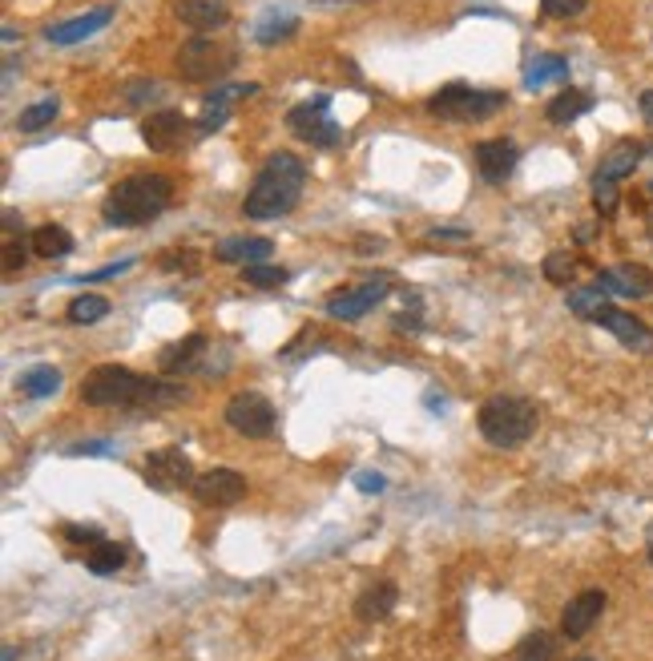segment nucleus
I'll use <instances>...</instances> for the list:
<instances>
[{
  "label": "nucleus",
  "mask_w": 653,
  "mask_h": 661,
  "mask_svg": "<svg viewBox=\"0 0 653 661\" xmlns=\"http://www.w3.org/2000/svg\"><path fill=\"white\" fill-rule=\"evenodd\" d=\"M81 399L89 408H166V404H178L185 399L182 383L170 380H150V376H138L129 367H98L81 380Z\"/></svg>",
  "instance_id": "obj_1"
},
{
  "label": "nucleus",
  "mask_w": 653,
  "mask_h": 661,
  "mask_svg": "<svg viewBox=\"0 0 653 661\" xmlns=\"http://www.w3.org/2000/svg\"><path fill=\"white\" fill-rule=\"evenodd\" d=\"M303 186H307V166H303V157L295 154H270L258 169L255 186H251V194L242 202V211L246 218H255V223H270V218H283L298 206V198H303Z\"/></svg>",
  "instance_id": "obj_2"
},
{
  "label": "nucleus",
  "mask_w": 653,
  "mask_h": 661,
  "mask_svg": "<svg viewBox=\"0 0 653 661\" xmlns=\"http://www.w3.org/2000/svg\"><path fill=\"white\" fill-rule=\"evenodd\" d=\"M174 202V182L162 178V174H138V178H126L117 182L110 194H105V223L110 226H145L154 223L157 214Z\"/></svg>",
  "instance_id": "obj_3"
},
{
  "label": "nucleus",
  "mask_w": 653,
  "mask_h": 661,
  "mask_svg": "<svg viewBox=\"0 0 653 661\" xmlns=\"http://www.w3.org/2000/svg\"><path fill=\"white\" fill-rule=\"evenodd\" d=\"M476 428L492 448H521L537 432V404L528 395H492L484 399Z\"/></svg>",
  "instance_id": "obj_4"
},
{
  "label": "nucleus",
  "mask_w": 653,
  "mask_h": 661,
  "mask_svg": "<svg viewBox=\"0 0 653 661\" xmlns=\"http://www.w3.org/2000/svg\"><path fill=\"white\" fill-rule=\"evenodd\" d=\"M174 65H178V77H185V81H222V77L234 73V65H239V49L199 33L194 41H185L182 49H178Z\"/></svg>",
  "instance_id": "obj_5"
},
{
  "label": "nucleus",
  "mask_w": 653,
  "mask_h": 661,
  "mask_svg": "<svg viewBox=\"0 0 653 661\" xmlns=\"http://www.w3.org/2000/svg\"><path fill=\"white\" fill-rule=\"evenodd\" d=\"M504 93L497 89H472V85H444L436 98L427 101V113H436L444 122H488L500 113Z\"/></svg>",
  "instance_id": "obj_6"
},
{
  "label": "nucleus",
  "mask_w": 653,
  "mask_h": 661,
  "mask_svg": "<svg viewBox=\"0 0 653 661\" xmlns=\"http://www.w3.org/2000/svg\"><path fill=\"white\" fill-rule=\"evenodd\" d=\"M286 126L291 134L303 141H311L319 150H331L343 141V129L340 122L331 117V98H311V101H298L295 110L286 113Z\"/></svg>",
  "instance_id": "obj_7"
},
{
  "label": "nucleus",
  "mask_w": 653,
  "mask_h": 661,
  "mask_svg": "<svg viewBox=\"0 0 653 661\" xmlns=\"http://www.w3.org/2000/svg\"><path fill=\"white\" fill-rule=\"evenodd\" d=\"M227 423L246 440H267L274 432V404L263 392H239L230 395Z\"/></svg>",
  "instance_id": "obj_8"
},
{
  "label": "nucleus",
  "mask_w": 653,
  "mask_h": 661,
  "mask_svg": "<svg viewBox=\"0 0 653 661\" xmlns=\"http://www.w3.org/2000/svg\"><path fill=\"white\" fill-rule=\"evenodd\" d=\"M194 129L199 126H190L182 110H154L142 122V141L145 150H154V154H182Z\"/></svg>",
  "instance_id": "obj_9"
},
{
  "label": "nucleus",
  "mask_w": 653,
  "mask_h": 661,
  "mask_svg": "<svg viewBox=\"0 0 653 661\" xmlns=\"http://www.w3.org/2000/svg\"><path fill=\"white\" fill-rule=\"evenodd\" d=\"M142 472L150 480V488H157V493H178L185 484H194V465H190V456L182 448L150 452Z\"/></svg>",
  "instance_id": "obj_10"
},
{
  "label": "nucleus",
  "mask_w": 653,
  "mask_h": 661,
  "mask_svg": "<svg viewBox=\"0 0 653 661\" xmlns=\"http://www.w3.org/2000/svg\"><path fill=\"white\" fill-rule=\"evenodd\" d=\"M190 493L199 496L202 505L230 508V505H239L242 496H246V476H242V472H234V468H210V472L194 476Z\"/></svg>",
  "instance_id": "obj_11"
},
{
  "label": "nucleus",
  "mask_w": 653,
  "mask_h": 661,
  "mask_svg": "<svg viewBox=\"0 0 653 661\" xmlns=\"http://www.w3.org/2000/svg\"><path fill=\"white\" fill-rule=\"evenodd\" d=\"M384 295H387V279L359 282V287L335 291V295L326 298V315H331V319H343V323H356V319H363Z\"/></svg>",
  "instance_id": "obj_12"
},
{
  "label": "nucleus",
  "mask_w": 653,
  "mask_h": 661,
  "mask_svg": "<svg viewBox=\"0 0 653 661\" xmlns=\"http://www.w3.org/2000/svg\"><path fill=\"white\" fill-rule=\"evenodd\" d=\"M597 287L617 298H645L653 295V270L638 267V263H617V267L597 275Z\"/></svg>",
  "instance_id": "obj_13"
},
{
  "label": "nucleus",
  "mask_w": 653,
  "mask_h": 661,
  "mask_svg": "<svg viewBox=\"0 0 653 661\" xmlns=\"http://www.w3.org/2000/svg\"><path fill=\"white\" fill-rule=\"evenodd\" d=\"M601 613H605V589L577 593V597H573V601L561 609V634L577 641V637H585L597 625V621H601Z\"/></svg>",
  "instance_id": "obj_14"
},
{
  "label": "nucleus",
  "mask_w": 653,
  "mask_h": 661,
  "mask_svg": "<svg viewBox=\"0 0 653 661\" xmlns=\"http://www.w3.org/2000/svg\"><path fill=\"white\" fill-rule=\"evenodd\" d=\"M516 162H521V150H516L509 138L481 141V145H476V169H481L484 182H492V186L509 182Z\"/></svg>",
  "instance_id": "obj_15"
},
{
  "label": "nucleus",
  "mask_w": 653,
  "mask_h": 661,
  "mask_svg": "<svg viewBox=\"0 0 653 661\" xmlns=\"http://www.w3.org/2000/svg\"><path fill=\"white\" fill-rule=\"evenodd\" d=\"M174 13H178L182 25L194 28V33H214V28H222L230 21L227 0H178Z\"/></svg>",
  "instance_id": "obj_16"
},
{
  "label": "nucleus",
  "mask_w": 653,
  "mask_h": 661,
  "mask_svg": "<svg viewBox=\"0 0 653 661\" xmlns=\"http://www.w3.org/2000/svg\"><path fill=\"white\" fill-rule=\"evenodd\" d=\"M110 21H114V9H110V4H101V9H93V13L73 16V21H65V25H53V28H49V41H53V45L89 41V37H93V33H101Z\"/></svg>",
  "instance_id": "obj_17"
},
{
  "label": "nucleus",
  "mask_w": 653,
  "mask_h": 661,
  "mask_svg": "<svg viewBox=\"0 0 653 661\" xmlns=\"http://www.w3.org/2000/svg\"><path fill=\"white\" fill-rule=\"evenodd\" d=\"M593 323L605 327L613 339H622L625 347H650V331H645V323H641L638 315H629V310L613 307V303L601 310V315H597Z\"/></svg>",
  "instance_id": "obj_18"
},
{
  "label": "nucleus",
  "mask_w": 653,
  "mask_h": 661,
  "mask_svg": "<svg viewBox=\"0 0 653 661\" xmlns=\"http://www.w3.org/2000/svg\"><path fill=\"white\" fill-rule=\"evenodd\" d=\"M396 601H399V589L392 585V581H375V585H368V589L359 593L356 601V618L359 621H387L392 613H396Z\"/></svg>",
  "instance_id": "obj_19"
},
{
  "label": "nucleus",
  "mask_w": 653,
  "mask_h": 661,
  "mask_svg": "<svg viewBox=\"0 0 653 661\" xmlns=\"http://www.w3.org/2000/svg\"><path fill=\"white\" fill-rule=\"evenodd\" d=\"M270 239H251V234H239V239H222L214 246V258L218 263H239V267H251V263H267L270 258Z\"/></svg>",
  "instance_id": "obj_20"
},
{
  "label": "nucleus",
  "mask_w": 653,
  "mask_h": 661,
  "mask_svg": "<svg viewBox=\"0 0 653 661\" xmlns=\"http://www.w3.org/2000/svg\"><path fill=\"white\" fill-rule=\"evenodd\" d=\"M206 347H210V339H206V335H185V339L170 343L166 352L157 355V364H162V371H166V376H178V371L199 367V359L206 355Z\"/></svg>",
  "instance_id": "obj_21"
},
{
  "label": "nucleus",
  "mask_w": 653,
  "mask_h": 661,
  "mask_svg": "<svg viewBox=\"0 0 653 661\" xmlns=\"http://www.w3.org/2000/svg\"><path fill=\"white\" fill-rule=\"evenodd\" d=\"M641 154H645V150H641L638 141H617L610 154L601 157L597 174H601V178H610V182H622V178H629V174L638 169Z\"/></svg>",
  "instance_id": "obj_22"
},
{
  "label": "nucleus",
  "mask_w": 653,
  "mask_h": 661,
  "mask_svg": "<svg viewBox=\"0 0 653 661\" xmlns=\"http://www.w3.org/2000/svg\"><path fill=\"white\" fill-rule=\"evenodd\" d=\"M568 77V61L561 53H537L525 65V89H545L553 81H565Z\"/></svg>",
  "instance_id": "obj_23"
},
{
  "label": "nucleus",
  "mask_w": 653,
  "mask_h": 661,
  "mask_svg": "<svg viewBox=\"0 0 653 661\" xmlns=\"http://www.w3.org/2000/svg\"><path fill=\"white\" fill-rule=\"evenodd\" d=\"M593 110V98L585 93V89H565V93H556L553 101H549V122L553 126H573L577 117H585V113Z\"/></svg>",
  "instance_id": "obj_24"
},
{
  "label": "nucleus",
  "mask_w": 653,
  "mask_h": 661,
  "mask_svg": "<svg viewBox=\"0 0 653 661\" xmlns=\"http://www.w3.org/2000/svg\"><path fill=\"white\" fill-rule=\"evenodd\" d=\"M61 387V371L49 364H37L29 371H21V380H16V392L29 395V399H49V395H57Z\"/></svg>",
  "instance_id": "obj_25"
},
{
  "label": "nucleus",
  "mask_w": 653,
  "mask_h": 661,
  "mask_svg": "<svg viewBox=\"0 0 653 661\" xmlns=\"http://www.w3.org/2000/svg\"><path fill=\"white\" fill-rule=\"evenodd\" d=\"M298 33V16L295 13H279V9H270L255 28V41L258 45H279V41H291Z\"/></svg>",
  "instance_id": "obj_26"
},
{
  "label": "nucleus",
  "mask_w": 653,
  "mask_h": 661,
  "mask_svg": "<svg viewBox=\"0 0 653 661\" xmlns=\"http://www.w3.org/2000/svg\"><path fill=\"white\" fill-rule=\"evenodd\" d=\"M126 564V549L114 545V541H101V545H89L86 549V569L89 573H98V577H110Z\"/></svg>",
  "instance_id": "obj_27"
},
{
  "label": "nucleus",
  "mask_w": 653,
  "mask_h": 661,
  "mask_svg": "<svg viewBox=\"0 0 653 661\" xmlns=\"http://www.w3.org/2000/svg\"><path fill=\"white\" fill-rule=\"evenodd\" d=\"M33 251L41 254V258H65L73 251V239L65 226H41V230H33Z\"/></svg>",
  "instance_id": "obj_28"
},
{
  "label": "nucleus",
  "mask_w": 653,
  "mask_h": 661,
  "mask_svg": "<svg viewBox=\"0 0 653 661\" xmlns=\"http://www.w3.org/2000/svg\"><path fill=\"white\" fill-rule=\"evenodd\" d=\"M61 113V101L57 98H41L33 101L29 110H21V117H16V129L21 134H37V129L53 126V117Z\"/></svg>",
  "instance_id": "obj_29"
},
{
  "label": "nucleus",
  "mask_w": 653,
  "mask_h": 661,
  "mask_svg": "<svg viewBox=\"0 0 653 661\" xmlns=\"http://www.w3.org/2000/svg\"><path fill=\"white\" fill-rule=\"evenodd\" d=\"M610 307V298H605V291L601 287H577V291H568V310L577 315V319H597L601 310Z\"/></svg>",
  "instance_id": "obj_30"
},
{
  "label": "nucleus",
  "mask_w": 653,
  "mask_h": 661,
  "mask_svg": "<svg viewBox=\"0 0 653 661\" xmlns=\"http://www.w3.org/2000/svg\"><path fill=\"white\" fill-rule=\"evenodd\" d=\"M577 254H568V251H553V254H545V263H540V270H545V279L553 282V287H568V282L577 279Z\"/></svg>",
  "instance_id": "obj_31"
},
{
  "label": "nucleus",
  "mask_w": 653,
  "mask_h": 661,
  "mask_svg": "<svg viewBox=\"0 0 653 661\" xmlns=\"http://www.w3.org/2000/svg\"><path fill=\"white\" fill-rule=\"evenodd\" d=\"M291 279V270L286 267H274V263H251V267H242V282H251V287H283Z\"/></svg>",
  "instance_id": "obj_32"
},
{
  "label": "nucleus",
  "mask_w": 653,
  "mask_h": 661,
  "mask_svg": "<svg viewBox=\"0 0 653 661\" xmlns=\"http://www.w3.org/2000/svg\"><path fill=\"white\" fill-rule=\"evenodd\" d=\"M110 315V303L101 295H81L69 303V323H101Z\"/></svg>",
  "instance_id": "obj_33"
},
{
  "label": "nucleus",
  "mask_w": 653,
  "mask_h": 661,
  "mask_svg": "<svg viewBox=\"0 0 653 661\" xmlns=\"http://www.w3.org/2000/svg\"><path fill=\"white\" fill-rule=\"evenodd\" d=\"M516 661H556V646L549 634H528L521 646H516Z\"/></svg>",
  "instance_id": "obj_34"
},
{
  "label": "nucleus",
  "mask_w": 653,
  "mask_h": 661,
  "mask_svg": "<svg viewBox=\"0 0 653 661\" xmlns=\"http://www.w3.org/2000/svg\"><path fill=\"white\" fill-rule=\"evenodd\" d=\"M617 202H622V194H617V182H610V178H601L597 174L593 178V206L601 218H610L613 211H617Z\"/></svg>",
  "instance_id": "obj_35"
},
{
  "label": "nucleus",
  "mask_w": 653,
  "mask_h": 661,
  "mask_svg": "<svg viewBox=\"0 0 653 661\" xmlns=\"http://www.w3.org/2000/svg\"><path fill=\"white\" fill-rule=\"evenodd\" d=\"M589 9V0H540V13L553 16V21H573Z\"/></svg>",
  "instance_id": "obj_36"
},
{
  "label": "nucleus",
  "mask_w": 653,
  "mask_h": 661,
  "mask_svg": "<svg viewBox=\"0 0 653 661\" xmlns=\"http://www.w3.org/2000/svg\"><path fill=\"white\" fill-rule=\"evenodd\" d=\"M230 117V105H222V101H202V117H199V134H210V129H222Z\"/></svg>",
  "instance_id": "obj_37"
},
{
  "label": "nucleus",
  "mask_w": 653,
  "mask_h": 661,
  "mask_svg": "<svg viewBox=\"0 0 653 661\" xmlns=\"http://www.w3.org/2000/svg\"><path fill=\"white\" fill-rule=\"evenodd\" d=\"M65 541H73V545H101L105 536H101L98 524H65Z\"/></svg>",
  "instance_id": "obj_38"
},
{
  "label": "nucleus",
  "mask_w": 653,
  "mask_h": 661,
  "mask_svg": "<svg viewBox=\"0 0 653 661\" xmlns=\"http://www.w3.org/2000/svg\"><path fill=\"white\" fill-rule=\"evenodd\" d=\"M133 267V258H117V263H105L101 270H89L86 282H101V279H117V275H126Z\"/></svg>",
  "instance_id": "obj_39"
},
{
  "label": "nucleus",
  "mask_w": 653,
  "mask_h": 661,
  "mask_svg": "<svg viewBox=\"0 0 653 661\" xmlns=\"http://www.w3.org/2000/svg\"><path fill=\"white\" fill-rule=\"evenodd\" d=\"M356 488L363 496H380L387 488V480L380 472H356Z\"/></svg>",
  "instance_id": "obj_40"
},
{
  "label": "nucleus",
  "mask_w": 653,
  "mask_h": 661,
  "mask_svg": "<svg viewBox=\"0 0 653 661\" xmlns=\"http://www.w3.org/2000/svg\"><path fill=\"white\" fill-rule=\"evenodd\" d=\"M16 267H25V246L16 239L4 242V270H16Z\"/></svg>",
  "instance_id": "obj_41"
},
{
  "label": "nucleus",
  "mask_w": 653,
  "mask_h": 661,
  "mask_svg": "<svg viewBox=\"0 0 653 661\" xmlns=\"http://www.w3.org/2000/svg\"><path fill=\"white\" fill-rule=\"evenodd\" d=\"M194 263H199V258H194V254H190V251H182V254H166V258H162V267H166V270H194Z\"/></svg>",
  "instance_id": "obj_42"
},
{
  "label": "nucleus",
  "mask_w": 653,
  "mask_h": 661,
  "mask_svg": "<svg viewBox=\"0 0 653 661\" xmlns=\"http://www.w3.org/2000/svg\"><path fill=\"white\" fill-rule=\"evenodd\" d=\"M73 456H98V452H110V440H86V444H73Z\"/></svg>",
  "instance_id": "obj_43"
},
{
  "label": "nucleus",
  "mask_w": 653,
  "mask_h": 661,
  "mask_svg": "<svg viewBox=\"0 0 653 661\" xmlns=\"http://www.w3.org/2000/svg\"><path fill=\"white\" fill-rule=\"evenodd\" d=\"M469 230H432V242H469Z\"/></svg>",
  "instance_id": "obj_44"
},
{
  "label": "nucleus",
  "mask_w": 653,
  "mask_h": 661,
  "mask_svg": "<svg viewBox=\"0 0 653 661\" xmlns=\"http://www.w3.org/2000/svg\"><path fill=\"white\" fill-rule=\"evenodd\" d=\"M638 110H641V117H645V126H653V89H645V93H641Z\"/></svg>",
  "instance_id": "obj_45"
},
{
  "label": "nucleus",
  "mask_w": 653,
  "mask_h": 661,
  "mask_svg": "<svg viewBox=\"0 0 653 661\" xmlns=\"http://www.w3.org/2000/svg\"><path fill=\"white\" fill-rule=\"evenodd\" d=\"M0 661H16V646H4V649H0Z\"/></svg>",
  "instance_id": "obj_46"
},
{
  "label": "nucleus",
  "mask_w": 653,
  "mask_h": 661,
  "mask_svg": "<svg viewBox=\"0 0 653 661\" xmlns=\"http://www.w3.org/2000/svg\"><path fill=\"white\" fill-rule=\"evenodd\" d=\"M645 552H650V564H653V524H650V536H645Z\"/></svg>",
  "instance_id": "obj_47"
},
{
  "label": "nucleus",
  "mask_w": 653,
  "mask_h": 661,
  "mask_svg": "<svg viewBox=\"0 0 653 661\" xmlns=\"http://www.w3.org/2000/svg\"><path fill=\"white\" fill-rule=\"evenodd\" d=\"M650 194H653V186H650Z\"/></svg>",
  "instance_id": "obj_48"
}]
</instances>
